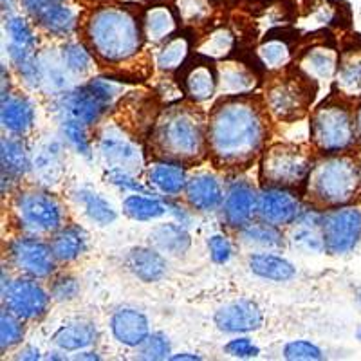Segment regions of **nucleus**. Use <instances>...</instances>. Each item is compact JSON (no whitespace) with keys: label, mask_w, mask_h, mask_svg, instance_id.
<instances>
[{"label":"nucleus","mask_w":361,"mask_h":361,"mask_svg":"<svg viewBox=\"0 0 361 361\" xmlns=\"http://www.w3.org/2000/svg\"><path fill=\"white\" fill-rule=\"evenodd\" d=\"M193 45V33L190 29H180L173 37L164 42L157 54V67L166 73H176L183 63L188 60L192 53Z\"/></svg>","instance_id":"c85d7f7f"},{"label":"nucleus","mask_w":361,"mask_h":361,"mask_svg":"<svg viewBox=\"0 0 361 361\" xmlns=\"http://www.w3.org/2000/svg\"><path fill=\"white\" fill-rule=\"evenodd\" d=\"M283 356H286V360H324L322 350L307 340L291 341V343L286 345Z\"/></svg>","instance_id":"8fccbe9b"},{"label":"nucleus","mask_w":361,"mask_h":361,"mask_svg":"<svg viewBox=\"0 0 361 361\" xmlns=\"http://www.w3.org/2000/svg\"><path fill=\"white\" fill-rule=\"evenodd\" d=\"M49 246L58 262H73L85 251L87 233L80 226H66L53 235Z\"/></svg>","instance_id":"c756f323"},{"label":"nucleus","mask_w":361,"mask_h":361,"mask_svg":"<svg viewBox=\"0 0 361 361\" xmlns=\"http://www.w3.org/2000/svg\"><path fill=\"white\" fill-rule=\"evenodd\" d=\"M89 2H96V4H102V2H112V0H89Z\"/></svg>","instance_id":"052dcab7"},{"label":"nucleus","mask_w":361,"mask_h":361,"mask_svg":"<svg viewBox=\"0 0 361 361\" xmlns=\"http://www.w3.org/2000/svg\"><path fill=\"white\" fill-rule=\"evenodd\" d=\"M0 119H2L4 130L11 132L15 135H24L25 132L31 130V127L35 123L33 105L25 98H11V96H6V98H2Z\"/></svg>","instance_id":"cd10ccee"},{"label":"nucleus","mask_w":361,"mask_h":361,"mask_svg":"<svg viewBox=\"0 0 361 361\" xmlns=\"http://www.w3.org/2000/svg\"><path fill=\"white\" fill-rule=\"evenodd\" d=\"M170 360H173V361H179V360H201V356H197V354L183 353V354H176V356H170Z\"/></svg>","instance_id":"6e6d98bb"},{"label":"nucleus","mask_w":361,"mask_h":361,"mask_svg":"<svg viewBox=\"0 0 361 361\" xmlns=\"http://www.w3.org/2000/svg\"><path fill=\"white\" fill-rule=\"evenodd\" d=\"M322 235L329 255H347L361 244V206L345 204L322 214Z\"/></svg>","instance_id":"6e6552de"},{"label":"nucleus","mask_w":361,"mask_h":361,"mask_svg":"<svg viewBox=\"0 0 361 361\" xmlns=\"http://www.w3.org/2000/svg\"><path fill=\"white\" fill-rule=\"evenodd\" d=\"M22 338H24L22 318H18L17 314H13L9 309L4 307V311L0 314V349H2V353L20 343Z\"/></svg>","instance_id":"a19ab883"},{"label":"nucleus","mask_w":361,"mask_h":361,"mask_svg":"<svg viewBox=\"0 0 361 361\" xmlns=\"http://www.w3.org/2000/svg\"><path fill=\"white\" fill-rule=\"evenodd\" d=\"M96 341V327L89 322H76V324H69L60 327L54 333L53 343L58 349L69 350H82L87 349L89 345Z\"/></svg>","instance_id":"72a5a7b5"},{"label":"nucleus","mask_w":361,"mask_h":361,"mask_svg":"<svg viewBox=\"0 0 361 361\" xmlns=\"http://www.w3.org/2000/svg\"><path fill=\"white\" fill-rule=\"evenodd\" d=\"M262 324V311L251 300L231 302L215 312V325L222 333H251V331H259Z\"/></svg>","instance_id":"f3484780"},{"label":"nucleus","mask_w":361,"mask_h":361,"mask_svg":"<svg viewBox=\"0 0 361 361\" xmlns=\"http://www.w3.org/2000/svg\"><path fill=\"white\" fill-rule=\"evenodd\" d=\"M305 195L314 208L329 209L350 204L361 195V161L350 152L331 154L316 161Z\"/></svg>","instance_id":"20e7f679"},{"label":"nucleus","mask_w":361,"mask_h":361,"mask_svg":"<svg viewBox=\"0 0 361 361\" xmlns=\"http://www.w3.org/2000/svg\"><path fill=\"white\" fill-rule=\"evenodd\" d=\"M214 0H177V15L185 24H197L209 17Z\"/></svg>","instance_id":"c03bdc74"},{"label":"nucleus","mask_w":361,"mask_h":361,"mask_svg":"<svg viewBox=\"0 0 361 361\" xmlns=\"http://www.w3.org/2000/svg\"><path fill=\"white\" fill-rule=\"evenodd\" d=\"M338 62L340 54L334 49V44H316L312 47H307L298 58V67L309 74L316 82H329L336 78Z\"/></svg>","instance_id":"6ab92c4d"},{"label":"nucleus","mask_w":361,"mask_h":361,"mask_svg":"<svg viewBox=\"0 0 361 361\" xmlns=\"http://www.w3.org/2000/svg\"><path fill=\"white\" fill-rule=\"evenodd\" d=\"M169 206L152 197H143V193L128 195L123 201V212L134 221H152L163 217Z\"/></svg>","instance_id":"4c0bfd02"},{"label":"nucleus","mask_w":361,"mask_h":361,"mask_svg":"<svg viewBox=\"0 0 361 361\" xmlns=\"http://www.w3.org/2000/svg\"><path fill=\"white\" fill-rule=\"evenodd\" d=\"M150 2H161V0H150Z\"/></svg>","instance_id":"0e129e2a"},{"label":"nucleus","mask_w":361,"mask_h":361,"mask_svg":"<svg viewBox=\"0 0 361 361\" xmlns=\"http://www.w3.org/2000/svg\"><path fill=\"white\" fill-rule=\"evenodd\" d=\"M186 169L188 166L180 163L156 159V163L150 164V169H148V183L157 192L173 197V195H179L180 192H185L186 183H188Z\"/></svg>","instance_id":"b1692460"},{"label":"nucleus","mask_w":361,"mask_h":361,"mask_svg":"<svg viewBox=\"0 0 361 361\" xmlns=\"http://www.w3.org/2000/svg\"><path fill=\"white\" fill-rule=\"evenodd\" d=\"M33 170L35 176L44 185H54V183H58L63 173V157L60 143L49 141V143L42 145L33 157Z\"/></svg>","instance_id":"2f4dec72"},{"label":"nucleus","mask_w":361,"mask_h":361,"mask_svg":"<svg viewBox=\"0 0 361 361\" xmlns=\"http://www.w3.org/2000/svg\"><path fill=\"white\" fill-rule=\"evenodd\" d=\"M92 92L102 99L105 105L111 107L114 99L123 92V78H116V76H99V78H92L87 83Z\"/></svg>","instance_id":"a18cd8bd"},{"label":"nucleus","mask_w":361,"mask_h":361,"mask_svg":"<svg viewBox=\"0 0 361 361\" xmlns=\"http://www.w3.org/2000/svg\"><path fill=\"white\" fill-rule=\"evenodd\" d=\"M295 190L276 188V186H262L259 192V206L257 215L260 221L275 226L295 224L304 214V206Z\"/></svg>","instance_id":"ddd939ff"},{"label":"nucleus","mask_w":361,"mask_h":361,"mask_svg":"<svg viewBox=\"0 0 361 361\" xmlns=\"http://www.w3.org/2000/svg\"><path fill=\"white\" fill-rule=\"evenodd\" d=\"M347 96H329L311 114V143L324 156L350 152L360 140L356 130V114Z\"/></svg>","instance_id":"39448f33"},{"label":"nucleus","mask_w":361,"mask_h":361,"mask_svg":"<svg viewBox=\"0 0 361 361\" xmlns=\"http://www.w3.org/2000/svg\"><path fill=\"white\" fill-rule=\"evenodd\" d=\"M259 83V67L246 60L226 62L219 67V90L221 96L250 94Z\"/></svg>","instance_id":"a211bd4d"},{"label":"nucleus","mask_w":361,"mask_h":361,"mask_svg":"<svg viewBox=\"0 0 361 361\" xmlns=\"http://www.w3.org/2000/svg\"><path fill=\"white\" fill-rule=\"evenodd\" d=\"M266 99L253 94L221 96L208 114V157L221 170L250 169L266 150L269 134Z\"/></svg>","instance_id":"f257e3e1"},{"label":"nucleus","mask_w":361,"mask_h":361,"mask_svg":"<svg viewBox=\"0 0 361 361\" xmlns=\"http://www.w3.org/2000/svg\"><path fill=\"white\" fill-rule=\"evenodd\" d=\"M112 334L119 343L127 347H140L150 334L147 316L135 309H119L111 320Z\"/></svg>","instance_id":"4be33fe9"},{"label":"nucleus","mask_w":361,"mask_h":361,"mask_svg":"<svg viewBox=\"0 0 361 361\" xmlns=\"http://www.w3.org/2000/svg\"><path fill=\"white\" fill-rule=\"evenodd\" d=\"M38 357H40L38 349H35V347H27V349L22 350L20 356H18V360H38Z\"/></svg>","instance_id":"5fc2aeb1"},{"label":"nucleus","mask_w":361,"mask_h":361,"mask_svg":"<svg viewBox=\"0 0 361 361\" xmlns=\"http://www.w3.org/2000/svg\"><path fill=\"white\" fill-rule=\"evenodd\" d=\"M150 150L157 161L199 163L208 156V116L195 102L166 107L152 125Z\"/></svg>","instance_id":"f03ea898"},{"label":"nucleus","mask_w":361,"mask_h":361,"mask_svg":"<svg viewBox=\"0 0 361 361\" xmlns=\"http://www.w3.org/2000/svg\"><path fill=\"white\" fill-rule=\"evenodd\" d=\"M40 60L42 73H44V83H47L58 94L69 90V78H67L69 69L63 63L62 56H60V60H56V58H51V60L49 58H40Z\"/></svg>","instance_id":"79ce46f5"},{"label":"nucleus","mask_w":361,"mask_h":361,"mask_svg":"<svg viewBox=\"0 0 361 361\" xmlns=\"http://www.w3.org/2000/svg\"><path fill=\"white\" fill-rule=\"evenodd\" d=\"M22 135H9L0 143V163H2V179H18L33 169V159Z\"/></svg>","instance_id":"393cba45"},{"label":"nucleus","mask_w":361,"mask_h":361,"mask_svg":"<svg viewBox=\"0 0 361 361\" xmlns=\"http://www.w3.org/2000/svg\"><path fill=\"white\" fill-rule=\"evenodd\" d=\"M53 296L45 293L37 279H18L9 283L8 291L2 295L6 309L17 314L22 320H40L49 309Z\"/></svg>","instance_id":"f8f14e48"},{"label":"nucleus","mask_w":361,"mask_h":361,"mask_svg":"<svg viewBox=\"0 0 361 361\" xmlns=\"http://www.w3.org/2000/svg\"><path fill=\"white\" fill-rule=\"evenodd\" d=\"M127 266L141 282L147 283L157 282L166 273V260L152 247H134L127 257Z\"/></svg>","instance_id":"bb28decb"},{"label":"nucleus","mask_w":361,"mask_h":361,"mask_svg":"<svg viewBox=\"0 0 361 361\" xmlns=\"http://www.w3.org/2000/svg\"><path fill=\"white\" fill-rule=\"evenodd\" d=\"M60 56H62L69 73L74 74V76H83V74H87L92 69V53L83 44L69 42V44L62 45Z\"/></svg>","instance_id":"58836bf2"},{"label":"nucleus","mask_w":361,"mask_h":361,"mask_svg":"<svg viewBox=\"0 0 361 361\" xmlns=\"http://www.w3.org/2000/svg\"><path fill=\"white\" fill-rule=\"evenodd\" d=\"M293 33V29L288 27H275L267 31L266 40L257 51L259 62L262 63L264 69L267 71H280L288 67L293 60L291 40L288 35Z\"/></svg>","instance_id":"412c9836"},{"label":"nucleus","mask_w":361,"mask_h":361,"mask_svg":"<svg viewBox=\"0 0 361 361\" xmlns=\"http://www.w3.org/2000/svg\"><path fill=\"white\" fill-rule=\"evenodd\" d=\"M76 199H78L80 204L85 209L87 217L92 222L99 226H109L116 221L118 214H116L114 206L103 199L98 192L89 188H82L76 192Z\"/></svg>","instance_id":"c9c22d12"},{"label":"nucleus","mask_w":361,"mask_h":361,"mask_svg":"<svg viewBox=\"0 0 361 361\" xmlns=\"http://www.w3.org/2000/svg\"><path fill=\"white\" fill-rule=\"evenodd\" d=\"M134 6H98L90 11L83 27L85 44L98 60L123 63L143 47V13Z\"/></svg>","instance_id":"7ed1b4c3"},{"label":"nucleus","mask_w":361,"mask_h":361,"mask_svg":"<svg viewBox=\"0 0 361 361\" xmlns=\"http://www.w3.org/2000/svg\"><path fill=\"white\" fill-rule=\"evenodd\" d=\"M357 300H360V304H361V291L357 293Z\"/></svg>","instance_id":"680f3d73"},{"label":"nucleus","mask_w":361,"mask_h":361,"mask_svg":"<svg viewBox=\"0 0 361 361\" xmlns=\"http://www.w3.org/2000/svg\"><path fill=\"white\" fill-rule=\"evenodd\" d=\"M186 201L193 209L199 212H215L224 202V190L221 183L212 173H197L186 183Z\"/></svg>","instance_id":"aec40b11"},{"label":"nucleus","mask_w":361,"mask_h":361,"mask_svg":"<svg viewBox=\"0 0 361 361\" xmlns=\"http://www.w3.org/2000/svg\"><path fill=\"white\" fill-rule=\"evenodd\" d=\"M338 92L347 98L361 96V47L353 45L340 54L336 73Z\"/></svg>","instance_id":"a878e982"},{"label":"nucleus","mask_w":361,"mask_h":361,"mask_svg":"<svg viewBox=\"0 0 361 361\" xmlns=\"http://www.w3.org/2000/svg\"><path fill=\"white\" fill-rule=\"evenodd\" d=\"M170 354V343L169 338L163 334H148L147 340L140 345L137 350V357L141 360H166Z\"/></svg>","instance_id":"09e8293b"},{"label":"nucleus","mask_w":361,"mask_h":361,"mask_svg":"<svg viewBox=\"0 0 361 361\" xmlns=\"http://www.w3.org/2000/svg\"><path fill=\"white\" fill-rule=\"evenodd\" d=\"M250 269L255 275L273 282H288L296 275L291 262L273 253H255L250 257Z\"/></svg>","instance_id":"473e14b6"},{"label":"nucleus","mask_w":361,"mask_h":361,"mask_svg":"<svg viewBox=\"0 0 361 361\" xmlns=\"http://www.w3.org/2000/svg\"><path fill=\"white\" fill-rule=\"evenodd\" d=\"M76 360H99V356H96L94 353H83V354H78Z\"/></svg>","instance_id":"13d9d810"},{"label":"nucleus","mask_w":361,"mask_h":361,"mask_svg":"<svg viewBox=\"0 0 361 361\" xmlns=\"http://www.w3.org/2000/svg\"><path fill=\"white\" fill-rule=\"evenodd\" d=\"M224 353L230 354L231 357H240V360H247V357H257L260 354V349L250 338H237L231 340L230 343H226Z\"/></svg>","instance_id":"603ef678"},{"label":"nucleus","mask_w":361,"mask_h":361,"mask_svg":"<svg viewBox=\"0 0 361 361\" xmlns=\"http://www.w3.org/2000/svg\"><path fill=\"white\" fill-rule=\"evenodd\" d=\"M312 148L302 143H275L267 147L260 156L259 179L262 186L305 193L309 176L316 163Z\"/></svg>","instance_id":"423d86ee"},{"label":"nucleus","mask_w":361,"mask_h":361,"mask_svg":"<svg viewBox=\"0 0 361 361\" xmlns=\"http://www.w3.org/2000/svg\"><path fill=\"white\" fill-rule=\"evenodd\" d=\"M276 76L266 89V105L269 114L279 121H298L311 109L318 92L316 80L296 67H283L275 71Z\"/></svg>","instance_id":"0eeeda50"},{"label":"nucleus","mask_w":361,"mask_h":361,"mask_svg":"<svg viewBox=\"0 0 361 361\" xmlns=\"http://www.w3.org/2000/svg\"><path fill=\"white\" fill-rule=\"evenodd\" d=\"M9 257L13 264L27 276L47 279L54 273V255L49 244L35 237H18L9 243Z\"/></svg>","instance_id":"4468645a"},{"label":"nucleus","mask_w":361,"mask_h":361,"mask_svg":"<svg viewBox=\"0 0 361 361\" xmlns=\"http://www.w3.org/2000/svg\"><path fill=\"white\" fill-rule=\"evenodd\" d=\"M85 127L87 125H83L82 121H76V119H62V132L66 140L73 145L76 152L89 159L92 156V148H90L89 137H87Z\"/></svg>","instance_id":"37998d69"},{"label":"nucleus","mask_w":361,"mask_h":361,"mask_svg":"<svg viewBox=\"0 0 361 361\" xmlns=\"http://www.w3.org/2000/svg\"><path fill=\"white\" fill-rule=\"evenodd\" d=\"M357 340H361V331H360V333H357Z\"/></svg>","instance_id":"e2e57ef3"},{"label":"nucleus","mask_w":361,"mask_h":361,"mask_svg":"<svg viewBox=\"0 0 361 361\" xmlns=\"http://www.w3.org/2000/svg\"><path fill=\"white\" fill-rule=\"evenodd\" d=\"M99 156L107 161L111 166L125 169L135 173L143 169V150L132 137L116 125L103 127L98 134Z\"/></svg>","instance_id":"9b49d317"},{"label":"nucleus","mask_w":361,"mask_h":361,"mask_svg":"<svg viewBox=\"0 0 361 361\" xmlns=\"http://www.w3.org/2000/svg\"><path fill=\"white\" fill-rule=\"evenodd\" d=\"M240 237L244 243L255 244L260 247H282L283 235L279 230V226L269 222H250L240 230Z\"/></svg>","instance_id":"e433bc0d"},{"label":"nucleus","mask_w":361,"mask_h":361,"mask_svg":"<svg viewBox=\"0 0 361 361\" xmlns=\"http://www.w3.org/2000/svg\"><path fill=\"white\" fill-rule=\"evenodd\" d=\"M80 293V283L78 280L73 279V276H58L51 283V296L56 302H69L74 300Z\"/></svg>","instance_id":"3c124183"},{"label":"nucleus","mask_w":361,"mask_h":361,"mask_svg":"<svg viewBox=\"0 0 361 361\" xmlns=\"http://www.w3.org/2000/svg\"><path fill=\"white\" fill-rule=\"evenodd\" d=\"M4 29L11 44L22 45V47H27V49H35L37 38H35L33 31H31V27H29V24L24 18L8 17L4 22Z\"/></svg>","instance_id":"49530a36"},{"label":"nucleus","mask_w":361,"mask_h":361,"mask_svg":"<svg viewBox=\"0 0 361 361\" xmlns=\"http://www.w3.org/2000/svg\"><path fill=\"white\" fill-rule=\"evenodd\" d=\"M354 114H356V130H357V140H360V143H361V105H360V107L356 109V112H354Z\"/></svg>","instance_id":"4d7b16f0"},{"label":"nucleus","mask_w":361,"mask_h":361,"mask_svg":"<svg viewBox=\"0 0 361 361\" xmlns=\"http://www.w3.org/2000/svg\"><path fill=\"white\" fill-rule=\"evenodd\" d=\"M235 45H237V42H235V37L230 29L219 27L212 31L208 38L202 42L201 47H199V53L208 54L215 60L217 58H230L235 51Z\"/></svg>","instance_id":"ea45409f"},{"label":"nucleus","mask_w":361,"mask_h":361,"mask_svg":"<svg viewBox=\"0 0 361 361\" xmlns=\"http://www.w3.org/2000/svg\"><path fill=\"white\" fill-rule=\"evenodd\" d=\"M150 243L156 250L163 251V253L179 257L190 250L192 237L185 230V226L169 222V224H159L154 228L152 233H150Z\"/></svg>","instance_id":"7c9ffc66"},{"label":"nucleus","mask_w":361,"mask_h":361,"mask_svg":"<svg viewBox=\"0 0 361 361\" xmlns=\"http://www.w3.org/2000/svg\"><path fill=\"white\" fill-rule=\"evenodd\" d=\"M6 4H8V9H6V11H8V13H11L13 9H15V8H13V6H15V4H13V0H2V8H4Z\"/></svg>","instance_id":"bf43d9fd"},{"label":"nucleus","mask_w":361,"mask_h":361,"mask_svg":"<svg viewBox=\"0 0 361 361\" xmlns=\"http://www.w3.org/2000/svg\"><path fill=\"white\" fill-rule=\"evenodd\" d=\"M177 9L166 4H154L143 13L145 37L152 42H166L179 31Z\"/></svg>","instance_id":"5701e85b"},{"label":"nucleus","mask_w":361,"mask_h":361,"mask_svg":"<svg viewBox=\"0 0 361 361\" xmlns=\"http://www.w3.org/2000/svg\"><path fill=\"white\" fill-rule=\"evenodd\" d=\"M105 180L111 183V185L118 186L119 190H125V192H134V193H143V195H152V192L143 186L140 180L135 179L134 173L128 172L125 169H118V166H111V169L105 172Z\"/></svg>","instance_id":"de8ad7c7"},{"label":"nucleus","mask_w":361,"mask_h":361,"mask_svg":"<svg viewBox=\"0 0 361 361\" xmlns=\"http://www.w3.org/2000/svg\"><path fill=\"white\" fill-rule=\"evenodd\" d=\"M208 250L209 257L215 264H226L231 259L233 250H231L230 240L224 237V235H214V237L208 240Z\"/></svg>","instance_id":"864d4df0"},{"label":"nucleus","mask_w":361,"mask_h":361,"mask_svg":"<svg viewBox=\"0 0 361 361\" xmlns=\"http://www.w3.org/2000/svg\"><path fill=\"white\" fill-rule=\"evenodd\" d=\"M8 54L11 58L13 66L17 67L24 82L29 87H40L44 85V73H42V60L35 54V49H27L22 45L11 44L8 45Z\"/></svg>","instance_id":"f704fd0d"},{"label":"nucleus","mask_w":361,"mask_h":361,"mask_svg":"<svg viewBox=\"0 0 361 361\" xmlns=\"http://www.w3.org/2000/svg\"><path fill=\"white\" fill-rule=\"evenodd\" d=\"M15 215L22 228L31 233H56L63 228L62 204L45 192H22L15 199Z\"/></svg>","instance_id":"1a4fd4ad"},{"label":"nucleus","mask_w":361,"mask_h":361,"mask_svg":"<svg viewBox=\"0 0 361 361\" xmlns=\"http://www.w3.org/2000/svg\"><path fill=\"white\" fill-rule=\"evenodd\" d=\"M257 206H259V193L255 186L246 180H237L230 186L222 202L226 224L243 230L257 215Z\"/></svg>","instance_id":"dca6fc26"},{"label":"nucleus","mask_w":361,"mask_h":361,"mask_svg":"<svg viewBox=\"0 0 361 361\" xmlns=\"http://www.w3.org/2000/svg\"><path fill=\"white\" fill-rule=\"evenodd\" d=\"M107 109L109 105H105L87 85L66 90L58 94L54 102V111L60 114V118L76 119L83 125L96 123Z\"/></svg>","instance_id":"2eb2a0df"},{"label":"nucleus","mask_w":361,"mask_h":361,"mask_svg":"<svg viewBox=\"0 0 361 361\" xmlns=\"http://www.w3.org/2000/svg\"><path fill=\"white\" fill-rule=\"evenodd\" d=\"M176 80L190 102H208L219 89V67L215 66V58L199 51L190 54L188 60L176 71Z\"/></svg>","instance_id":"9d476101"}]
</instances>
